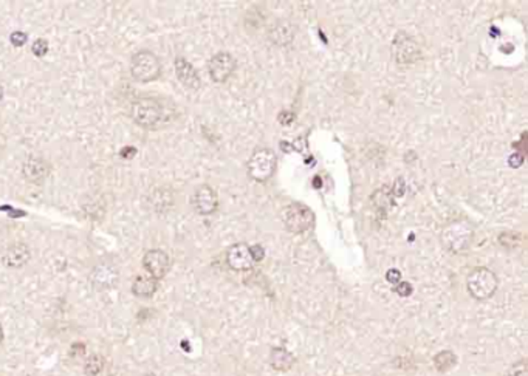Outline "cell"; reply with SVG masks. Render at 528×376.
<instances>
[{
	"mask_svg": "<svg viewBox=\"0 0 528 376\" xmlns=\"http://www.w3.org/2000/svg\"><path fill=\"white\" fill-rule=\"evenodd\" d=\"M50 174V164L42 157L30 155L22 164V175L30 183H42Z\"/></svg>",
	"mask_w": 528,
	"mask_h": 376,
	"instance_id": "12",
	"label": "cell"
},
{
	"mask_svg": "<svg viewBox=\"0 0 528 376\" xmlns=\"http://www.w3.org/2000/svg\"><path fill=\"white\" fill-rule=\"evenodd\" d=\"M130 75L133 79L143 82V84L154 82L162 75V62L155 53L149 52V50H139L132 56Z\"/></svg>",
	"mask_w": 528,
	"mask_h": 376,
	"instance_id": "3",
	"label": "cell"
},
{
	"mask_svg": "<svg viewBox=\"0 0 528 376\" xmlns=\"http://www.w3.org/2000/svg\"><path fill=\"white\" fill-rule=\"evenodd\" d=\"M505 376H528L527 361L525 359L518 361L516 364H513L510 368H508V372L505 373Z\"/></svg>",
	"mask_w": 528,
	"mask_h": 376,
	"instance_id": "22",
	"label": "cell"
},
{
	"mask_svg": "<svg viewBox=\"0 0 528 376\" xmlns=\"http://www.w3.org/2000/svg\"><path fill=\"white\" fill-rule=\"evenodd\" d=\"M190 203H193L195 212L200 215H211L217 211L219 208L217 194H215V190L211 186H208V184H202V186L195 189Z\"/></svg>",
	"mask_w": 528,
	"mask_h": 376,
	"instance_id": "10",
	"label": "cell"
},
{
	"mask_svg": "<svg viewBox=\"0 0 528 376\" xmlns=\"http://www.w3.org/2000/svg\"><path fill=\"white\" fill-rule=\"evenodd\" d=\"M235 66H237V63H235V59L231 53L220 52L209 59L208 72L214 82L222 84V82L228 81V78L234 73Z\"/></svg>",
	"mask_w": 528,
	"mask_h": 376,
	"instance_id": "9",
	"label": "cell"
},
{
	"mask_svg": "<svg viewBox=\"0 0 528 376\" xmlns=\"http://www.w3.org/2000/svg\"><path fill=\"white\" fill-rule=\"evenodd\" d=\"M2 98H3V88L0 87V101H2Z\"/></svg>",
	"mask_w": 528,
	"mask_h": 376,
	"instance_id": "31",
	"label": "cell"
},
{
	"mask_svg": "<svg viewBox=\"0 0 528 376\" xmlns=\"http://www.w3.org/2000/svg\"><path fill=\"white\" fill-rule=\"evenodd\" d=\"M48 42L46 39H36L33 42V46H31V53H33L36 57H43L47 53H48Z\"/></svg>",
	"mask_w": 528,
	"mask_h": 376,
	"instance_id": "24",
	"label": "cell"
},
{
	"mask_svg": "<svg viewBox=\"0 0 528 376\" xmlns=\"http://www.w3.org/2000/svg\"><path fill=\"white\" fill-rule=\"evenodd\" d=\"M10 41L14 47H23L28 41V34L23 33V31H14V33L10 36Z\"/></svg>",
	"mask_w": 528,
	"mask_h": 376,
	"instance_id": "25",
	"label": "cell"
},
{
	"mask_svg": "<svg viewBox=\"0 0 528 376\" xmlns=\"http://www.w3.org/2000/svg\"><path fill=\"white\" fill-rule=\"evenodd\" d=\"M393 290H395L397 295H398V296H402V297H408V296H411V295H412V291H413L412 285H411L409 282H400V284H397V286H395V288H393Z\"/></svg>",
	"mask_w": 528,
	"mask_h": 376,
	"instance_id": "26",
	"label": "cell"
},
{
	"mask_svg": "<svg viewBox=\"0 0 528 376\" xmlns=\"http://www.w3.org/2000/svg\"><path fill=\"white\" fill-rule=\"evenodd\" d=\"M143 266L150 277L160 280L168 274L170 260L168 254L162 250H149L143 257Z\"/></svg>",
	"mask_w": 528,
	"mask_h": 376,
	"instance_id": "11",
	"label": "cell"
},
{
	"mask_svg": "<svg viewBox=\"0 0 528 376\" xmlns=\"http://www.w3.org/2000/svg\"><path fill=\"white\" fill-rule=\"evenodd\" d=\"M498 276H496L494 271L485 268V266L474 268L467 277L468 293L477 301H487V299L493 297L496 290H498Z\"/></svg>",
	"mask_w": 528,
	"mask_h": 376,
	"instance_id": "4",
	"label": "cell"
},
{
	"mask_svg": "<svg viewBox=\"0 0 528 376\" xmlns=\"http://www.w3.org/2000/svg\"><path fill=\"white\" fill-rule=\"evenodd\" d=\"M129 115L133 123L143 129L158 130L175 119V108L163 98L143 97L133 101Z\"/></svg>",
	"mask_w": 528,
	"mask_h": 376,
	"instance_id": "1",
	"label": "cell"
},
{
	"mask_svg": "<svg viewBox=\"0 0 528 376\" xmlns=\"http://www.w3.org/2000/svg\"><path fill=\"white\" fill-rule=\"evenodd\" d=\"M519 234L516 232H504L499 235L500 245L507 248H516L519 245Z\"/></svg>",
	"mask_w": 528,
	"mask_h": 376,
	"instance_id": "23",
	"label": "cell"
},
{
	"mask_svg": "<svg viewBox=\"0 0 528 376\" xmlns=\"http://www.w3.org/2000/svg\"><path fill=\"white\" fill-rule=\"evenodd\" d=\"M474 239V228L468 221H453L443 228L440 240L444 250L453 254H465Z\"/></svg>",
	"mask_w": 528,
	"mask_h": 376,
	"instance_id": "2",
	"label": "cell"
},
{
	"mask_svg": "<svg viewBox=\"0 0 528 376\" xmlns=\"http://www.w3.org/2000/svg\"><path fill=\"white\" fill-rule=\"evenodd\" d=\"M174 67H175V75L178 81L182 82V84L189 88V90H199L200 86H202V79L199 73H197V70L194 68V66L190 62H188L184 57L178 56L175 62H174Z\"/></svg>",
	"mask_w": 528,
	"mask_h": 376,
	"instance_id": "14",
	"label": "cell"
},
{
	"mask_svg": "<svg viewBox=\"0 0 528 376\" xmlns=\"http://www.w3.org/2000/svg\"><path fill=\"white\" fill-rule=\"evenodd\" d=\"M277 157L271 149H257L246 163L248 177L254 181H268L276 170Z\"/></svg>",
	"mask_w": 528,
	"mask_h": 376,
	"instance_id": "6",
	"label": "cell"
},
{
	"mask_svg": "<svg viewBox=\"0 0 528 376\" xmlns=\"http://www.w3.org/2000/svg\"><path fill=\"white\" fill-rule=\"evenodd\" d=\"M250 254H251L253 262H260V260L265 257V250L260 245H253L250 246Z\"/></svg>",
	"mask_w": 528,
	"mask_h": 376,
	"instance_id": "27",
	"label": "cell"
},
{
	"mask_svg": "<svg viewBox=\"0 0 528 376\" xmlns=\"http://www.w3.org/2000/svg\"><path fill=\"white\" fill-rule=\"evenodd\" d=\"M3 341V328H2V324H0V342Z\"/></svg>",
	"mask_w": 528,
	"mask_h": 376,
	"instance_id": "30",
	"label": "cell"
},
{
	"mask_svg": "<svg viewBox=\"0 0 528 376\" xmlns=\"http://www.w3.org/2000/svg\"><path fill=\"white\" fill-rule=\"evenodd\" d=\"M173 203L174 200H173V194H170V190L158 188L150 194V205H152V209L157 212H164L166 209L173 206Z\"/></svg>",
	"mask_w": 528,
	"mask_h": 376,
	"instance_id": "19",
	"label": "cell"
},
{
	"mask_svg": "<svg viewBox=\"0 0 528 376\" xmlns=\"http://www.w3.org/2000/svg\"><path fill=\"white\" fill-rule=\"evenodd\" d=\"M285 228L293 234H305L315 228V212L302 203H291L282 211Z\"/></svg>",
	"mask_w": 528,
	"mask_h": 376,
	"instance_id": "5",
	"label": "cell"
},
{
	"mask_svg": "<svg viewBox=\"0 0 528 376\" xmlns=\"http://www.w3.org/2000/svg\"><path fill=\"white\" fill-rule=\"evenodd\" d=\"M392 56L400 66H412L422 59L418 42L404 31H398L392 42Z\"/></svg>",
	"mask_w": 528,
	"mask_h": 376,
	"instance_id": "7",
	"label": "cell"
},
{
	"mask_svg": "<svg viewBox=\"0 0 528 376\" xmlns=\"http://www.w3.org/2000/svg\"><path fill=\"white\" fill-rule=\"evenodd\" d=\"M31 257V251L30 246L27 244H14L6 248V251L2 256V264L8 268H22V266L27 265L30 262Z\"/></svg>",
	"mask_w": 528,
	"mask_h": 376,
	"instance_id": "15",
	"label": "cell"
},
{
	"mask_svg": "<svg viewBox=\"0 0 528 376\" xmlns=\"http://www.w3.org/2000/svg\"><path fill=\"white\" fill-rule=\"evenodd\" d=\"M143 376H157L155 373H146V375H143Z\"/></svg>",
	"mask_w": 528,
	"mask_h": 376,
	"instance_id": "32",
	"label": "cell"
},
{
	"mask_svg": "<svg viewBox=\"0 0 528 376\" xmlns=\"http://www.w3.org/2000/svg\"><path fill=\"white\" fill-rule=\"evenodd\" d=\"M226 264L234 271H248L253 268L250 246L246 244H235L226 251Z\"/></svg>",
	"mask_w": 528,
	"mask_h": 376,
	"instance_id": "13",
	"label": "cell"
},
{
	"mask_svg": "<svg viewBox=\"0 0 528 376\" xmlns=\"http://www.w3.org/2000/svg\"><path fill=\"white\" fill-rule=\"evenodd\" d=\"M271 41L276 46H289L295 39V27L290 22H279L271 31Z\"/></svg>",
	"mask_w": 528,
	"mask_h": 376,
	"instance_id": "18",
	"label": "cell"
},
{
	"mask_svg": "<svg viewBox=\"0 0 528 376\" xmlns=\"http://www.w3.org/2000/svg\"><path fill=\"white\" fill-rule=\"evenodd\" d=\"M158 288V280L150 276H138L132 284V293L137 297L149 299L155 295Z\"/></svg>",
	"mask_w": 528,
	"mask_h": 376,
	"instance_id": "17",
	"label": "cell"
},
{
	"mask_svg": "<svg viewBox=\"0 0 528 376\" xmlns=\"http://www.w3.org/2000/svg\"><path fill=\"white\" fill-rule=\"evenodd\" d=\"M270 364L277 372H289L295 364V356L287 348L275 347L270 353Z\"/></svg>",
	"mask_w": 528,
	"mask_h": 376,
	"instance_id": "16",
	"label": "cell"
},
{
	"mask_svg": "<svg viewBox=\"0 0 528 376\" xmlns=\"http://www.w3.org/2000/svg\"><path fill=\"white\" fill-rule=\"evenodd\" d=\"M508 163H510L511 168H519V166L524 163V155L522 154H513L510 157V160H508Z\"/></svg>",
	"mask_w": 528,
	"mask_h": 376,
	"instance_id": "29",
	"label": "cell"
},
{
	"mask_svg": "<svg viewBox=\"0 0 528 376\" xmlns=\"http://www.w3.org/2000/svg\"><path fill=\"white\" fill-rule=\"evenodd\" d=\"M104 368V358L99 355L88 356L84 362V373L87 376H98Z\"/></svg>",
	"mask_w": 528,
	"mask_h": 376,
	"instance_id": "21",
	"label": "cell"
},
{
	"mask_svg": "<svg viewBox=\"0 0 528 376\" xmlns=\"http://www.w3.org/2000/svg\"><path fill=\"white\" fill-rule=\"evenodd\" d=\"M386 280L392 285H397V284L402 282V273L395 268H392L386 273Z\"/></svg>",
	"mask_w": 528,
	"mask_h": 376,
	"instance_id": "28",
	"label": "cell"
},
{
	"mask_svg": "<svg viewBox=\"0 0 528 376\" xmlns=\"http://www.w3.org/2000/svg\"><path fill=\"white\" fill-rule=\"evenodd\" d=\"M457 364V356L451 350H443L434 356V366L440 373H444Z\"/></svg>",
	"mask_w": 528,
	"mask_h": 376,
	"instance_id": "20",
	"label": "cell"
},
{
	"mask_svg": "<svg viewBox=\"0 0 528 376\" xmlns=\"http://www.w3.org/2000/svg\"><path fill=\"white\" fill-rule=\"evenodd\" d=\"M92 286L97 291H107L115 288L119 282V271L113 264H98L88 276Z\"/></svg>",
	"mask_w": 528,
	"mask_h": 376,
	"instance_id": "8",
	"label": "cell"
}]
</instances>
